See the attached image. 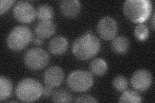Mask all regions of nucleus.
<instances>
[{"label":"nucleus","mask_w":155,"mask_h":103,"mask_svg":"<svg viewBox=\"0 0 155 103\" xmlns=\"http://www.w3.org/2000/svg\"><path fill=\"white\" fill-rule=\"evenodd\" d=\"M100 47L101 43L98 38L93 34L87 33L74 41L72 50L76 58L85 61L96 55Z\"/></svg>","instance_id":"obj_1"},{"label":"nucleus","mask_w":155,"mask_h":103,"mask_svg":"<svg viewBox=\"0 0 155 103\" xmlns=\"http://www.w3.org/2000/svg\"><path fill=\"white\" fill-rule=\"evenodd\" d=\"M123 12L130 21L142 23L152 12V2L149 0H127L124 3Z\"/></svg>","instance_id":"obj_2"},{"label":"nucleus","mask_w":155,"mask_h":103,"mask_svg":"<svg viewBox=\"0 0 155 103\" xmlns=\"http://www.w3.org/2000/svg\"><path fill=\"white\" fill-rule=\"evenodd\" d=\"M43 87L41 83L31 78H26L19 82L16 88L18 99L26 102L36 101L43 95Z\"/></svg>","instance_id":"obj_3"},{"label":"nucleus","mask_w":155,"mask_h":103,"mask_svg":"<svg viewBox=\"0 0 155 103\" xmlns=\"http://www.w3.org/2000/svg\"><path fill=\"white\" fill-rule=\"evenodd\" d=\"M32 39L31 29L26 26L19 25L14 27L7 39L8 48L14 52L21 51L25 48Z\"/></svg>","instance_id":"obj_4"},{"label":"nucleus","mask_w":155,"mask_h":103,"mask_svg":"<svg viewBox=\"0 0 155 103\" xmlns=\"http://www.w3.org/2000/svg\"><path fill=\"white\" fill-rule=\"evenodd\" d=\"M94 83L91 73L84 70H75L71 72L67 79L70 89L76 92H83L89 90Z\"/></svg>","instance_id":"obj_5"},{"label":"nucleus","mask_w":155,"mask_h":103,"mask_svg":"<svg viewBox=\"0 0 155 103\" xmlns=\"http://www.w3.org/2000/svg\"><path fill=\"white\" fill-rule=\"evenodd\" d=\"M25 66L32 70H39L45 68L50 61V57L47 52L40 48L28 50L24 56Z\"/></svg>","instance_id":"obj_6"},{"label":"nucleus","mask_w":155,"mask_h":103,"mask_svg":"<svg viewBox=\"0 0 155 103\" xmlns=\"http://www.w3.org/2000/svg\"><path fill=\"white\" fill-rule=\"evenodd\" d=\"M13 15L17 20L23 23H29L35 20L36 11L28 2H19L13 9Z\"/></svg>","instance_id":"obj_7"},{"label":"nucleus","mask_w":155,"mask_h":103,"mask_svg":"<svg viewBox=\"0 0 155 103\" xmlns=\"http://www.w3.org/2000/svg\"><path fill=\"white\" fill-rule=\"evenodd\" d=\"M118 31V24L116 20L110 16L101 18L97 24V32L104 40H113Z\"/></svg>","instance_id":"obj_8"},{"label":"nucleus","mask_w":155,"mask_h":103,"mask_svg":"<svg viewBox=\"0 0 155 103\" xmlns=\"http://www.w3.org/2000/svg\"><path fill=\"white\" fill-rule=\"evenodd\" d=\"M153 82V77L150 72L146 70H138L133 74L130 82L135 90L143 92L150 88Z\"/></svg>","instance_id":"obj_9"},{"label":"nucleus","mask_w":155,"mask_h":103,"mask_svg":"<svg viewBox=\"0 0 155 103\" xmlns=\"http://www.w3.org/2000/svg\"><path fill=\"white\" fill-rule=\"evenodd\" d=\"M64 79V72L58 66H52L44 73V81L47 86L55 88L60 86Z\"/></svg>","instance_id":"obj_10"},{"label":"nucleus","mask_w":155,"mask_h":103,"mask_svg":"<svg viewBox=\"0 0 155 103\" xmlns=\"http://www.w3.org/2000/svg\"><path fill=\"white\" fill-rule=\"evenodd\" d=\"M81 8V3L77 0H65L60 5L61 14L68 18H74L78 16Z\"/></svg>","instance_id":"obj_11"},{"label":"nucleus","mask_w":155,"mask_h":103,"mask_svg":"<svg viewBox=\"0 0 155 103\" xmlns=\"http://www.w3.org/2000/svg\"><path fill=\"white\" fill-rule=\"evenodd\" d=\"M68 41L64 37L58 36L52 38L48 43V50L52 54L60 56L64 54L68 48Z\"/></svg>","instance_id":"obj_12"},{"label":"nucleus","mask_w":155,"mask_h":103,"mask_svg":"<svg viewBox=\"0 0 155 103\" xmlns=\"http://www.w3.org/2000/svg\"><path fill=\"white\" fill-rule=\"evenodd\" d=\"M56 24L52 21H41L35 27V33L41 39L48 38L52 36L56 31Z\"/></svg>","instance_id":"obj_13"},{"label":"nucleus","mask_w":155,"mask_h":103,"mask_svg":"<svg viewBox=\"0 0 155 103\" xmlns=\"http://www.w3.org/2000/svg\"><path fill=\"white\" fill-rule=\"evenodd\" d=\"M129 40L124 36L116 37L111 42V48L117 54H125L129 51Z\"/></svg>","instance_id":"obj_14"},{"label":"nucleus","mask_w":155,"mask_h":103,"mask_svg":"<svg viewBox=\"0 0 155 103\" xmlns=\"http://www.w3.org/2000/svg\"><path fill=\"white\" fill-rule=\"evenodd\" d=\"M36 16L41 21H52L54 12L52 7L47 4H41L36 10Z\"/></svg>","instance_id":"obj_15"},{"label":"nucleus","mask_w":155,"mask_h":103,"mask_svg":"<svg viewBox=\"0 0 155 103\" xmlns=\"http://www.w3.org/2000/svg\"><path fill=\"white\" fill-rule=\"evenodd\" d=\"M12 83L8 78L0 77V101H3L11 96L12 92Z\"/></svg>","instance_id":"obj_16"},{"label":"nucleus","mask_w":155,"mask_h":103,"mask_svg":"<svg viewBox=\"0 0 155 103\" xmlns=\"http://www.w3.org/2000/svg\"><path fill=\"white\" fill-rule=\"evenodd\" d=\"M90 70L94 75L102 76L107 71V65L102 59L96 58L91 61Z\"/></svg>","instance_id":"obj_17"},{"label":"nucleus","mask_w":155,"mask_h":103,"mask_svg":"<svg viewBox=\"0 0 155 103\" xmlns=\"http://www.w3.org/2000/svg\"><path fill=\"white\" fill-rule=\"evenodd\" d=\"M120 102L140 103L142 102V97L137 92L132 90H125L120 96Z\"/></svg>","instance_id":"obj_18"},{"label":"nucleus","mask_w":155,"mask_h":103,"mask_svg":"<svg viewBox=\"0 0 155 103\" xmlns=\"http://www.w3.org/2000/svg\"><path fill=\"white\" fill-rule=\"evenodd\" d=\"M52 99L54 102H71L72 101V97L67 90L59 89L53 92Z\"/></svg>","instance_id":"obj_19"},{"label":"nucleus","mask_w":155,"mask_h":103,"mask_svg":"<svg viewBox=\"0 0 155 103\" xmlns=\"http://www.w3.org/2000/svg\"><path fill=\"white\" fill-rule=\"evenodd\" d=\"M148 27L143 23H139L134 28V36L139 41H144L149 36Z\"/></svg>","instance_id":"obj_20"},{"label":"nucleus","mask_w":155,"mask_h":103,"mask_svg":"<svg viewBox=\"0 0 155 103\" xmlns=\"http://www.w3.org/2000/svg\"><path fill=\"white\" fill-rule=\"evenodd\" d=\"M113 85L115 89L118 92H124L127 89L128 81L123 76H118L113 80Z\"/></svg>","instance_id":"obj_21"},{"label":"nucleus","mask_w":155,"mask_h":103,"mask_svg":"<svg viewBox=\"0 0 155 103\" xmlns=\"http://www.w3.org/2000/svg\"><path fill=\"white\" fill-rule=\"evenodd\" d=\"M14 3L13 0H1L0 1V14L7 12Z\"/></svg>","instance_id":"obj_22"},{"label":"nucleus","mask_w":155,"mask_h":103,"mask_svg":"<svg viewBox=\"0 0 155 103\" xmlns=\"http://www.w3.org/2000/svg\"><path fill=\"white\" fill-rule=\"evenodd\" d=\"M76 102H98V101L96 100L93 96L88 95H81L76 98Z\"/></svg>","instance_id":"obj_23"},{"label":"nucleus","mask_w":155,"mask_h":103,"mask_svg":"<svg viewBox=\"0 0 155 103\" xmlns=\"http://www.w3.org/2000/svg\"><path fill=\"white\" fill-rule=\"evenodd\" d=\"M52 88H52L51 86H47V85H46V86L43 87V95H44L45 97H48V96L52 95L53 92H54V90H53Z\"/></svg>","instance_id":"obj_24"},{"label":"nucleus","mask_w":155,"mask_h":103,"mask_svg":"<svg viewBox=\"0 0 155 103\" xmlns=\"http://www.w3.org/2000/svg\"><path fill=\"white\" fill-rule=\"evenodd\" d=\"M34 43H35L36 45H41L43 44V41L41 38L37 37L34 40Z\"/></svg>","instance_id":"obj_25"},{"label":"nucleus","mask_w":155,"mask_h":103,"mask_svg":"<svg viewBox=\"0 0 155 103\" xmlns=\"http://www.w3.org/2000/svg\"><path fill=\"white\" fill-rule=\"evenodd\" d=\"M152 23H151V26H152V28H153V30L154 31V14H153V18H152Z\"/></svg>","instance_id":"obj_26"}]
</instances>
